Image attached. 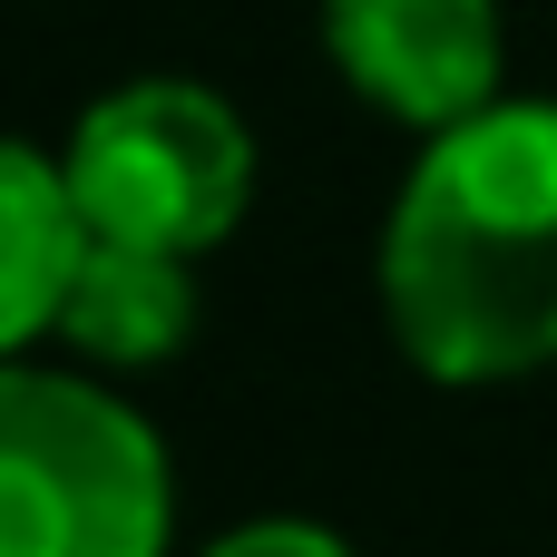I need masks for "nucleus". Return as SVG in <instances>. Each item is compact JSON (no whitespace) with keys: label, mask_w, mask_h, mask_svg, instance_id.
<instances>
[{"label":"nucleus","mask_w":557,"mask_h":557,"mask_svg":"<svg viewBox=\"0 0 557 557\" xmlns=\"http://www.w3.org/2000/svg\"><path fill=\"white\" fill-rule=\"evenodd\" d=\"M382 304L421 372L509 382L557 362V108L441 127L382 235Z\"/></svg>","instance_id":"nucleus-1"},{"label":"nucleus","mask_w":557,"mask_h":557,"mask_svg":"<svg viewBox=\"0 0 557 557\" xmlns=\"http://www.w3.org/2000/svg\"><path fill=\"white\" fill-rule=\"evenodd\" d=\"M166 450L157 431L59 372L0 382V557H157Z\"/></svg>","instance_id":"nucleus-2"},{"label":"nucleus","mask_w":557,"mask_h":557,"mask_svg":"<svg viewBox=\"0 0 557 557\" xmlns=\"http://www.w3.org/2000/svg\"><path fill=\"white\" fill-rule=\"evenodd\" d=\"M69 196L98 245H147V255H196L245 215L255 186V137L245 117L196 88V78H137L98 98L69 137Z\"/></svg>","instance_id":"nucleus-3"},{"label":"nucleus","mask_w":557,"mask_h":557,"mask_svg":"<svg viewBox=\"0 0 557 557\" xmlns=\"http://www.w3.org/2000/svg\"><path fill=\"white\" fill-rule=\"evenodd\" d=\"M323 39L343 78L411 127H470L499 88L490 0H323Z\"/></svg>","instance_id":"nucleus-4"},{"label":"nucleus","mask_w":557,"mask_h":557,"mask_svg":"<svg viewBox=\"0 0 557 557\" xmlns=\"http://www.w3.org/2000/svg\"><path fill=\"white\" fill-rule=\"evenodd\" d=\"M88 215L69 196V166H49L39 147H10L0 157V333L29 343V333H59V304L88 264Z\"/></svg>","instance_id":"nucleus-5"},{"label":"nucleus","mask_w":557,"mask_h":557,"mask_svg":"<svg viewBox=\"0 0 557 557\" xmlns=\"http://www.w3.org/2000/svg\"><path fill=\"white\" fill-rule=\"evenodd\" d=\"M196 323V284H186V255H147V245H88L69 304H59V333L98 362H157L176 352Z\"/></svg>","instance_id":"nucleus-6"},{"label":"nucleus","mask_w":557,"mask_h":557,"mask_svg":"<svg viewBox=\"0 0 557 557\" xmlns=\"http://www.w3.org/2000/svg\"><path fill=\"white\" fill-rule=\"evenodd\" d=\"M206 557H352L333 529H294V519H264V529H235V539H215Z\"/></svg>","instance_id":"nucleus-7"}]
</instances>
